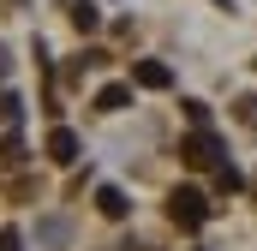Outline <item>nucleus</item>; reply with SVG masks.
<instances>
[{
    "mask_svg": "<svg viewBox=\"0 0 257 251\" xmlns=\"http://www.w3.org/2000/svg\"><path fill=\"white\" fill-rule=\"evenodd\" d=\"M18 114H24V102H18L12 90H0V120H18Z\"/></svg>",
    "mask_w": 257,
    "mask_h": 251,
    "instance_id": "nucleus-9",
    "label": "nucleus"
},
{
    "mask_svg": "<svg viewBox=\"0 0 257 251\" xmlns=\"http://www.w3.org/2000/svg\"><path fill=\"white\" fill-rule=\"evenodd\" d=\"M126 102H132V84H102V90H96V108H102V114H120Z\"/></svg>",
    "mask_w": 257,
    "mask_h": 251,
    "instance_id": "nucleus-5",
    "label": "nucleus"
},
{
    "mask_svg": "<svg viewBox=\"0 0 257 251\" xmlns=\"http://www.w3.org/2000/svg\"><path fill=\"white\" fill-rule=\"evenodd\" d=\"M180 108H186V120H192V132H197L203 120H209V108H203V102H180Z\"/></svg>",
    "mask_w": 257,
    "mask_h": 251,
    "instance_id": "nucleus-10",
    "label": "nucleus"
},
{
    "mask_svg": "<svg viewBox=\"0 0 257 251\" xmlns=\"http://www.w3.org/2000/svg\"><path fill=\"white\" fill-rule=\"evenodd\" d=\"M132 84H138V90H168V84H174V66L168 60H138L132 66Z\"/></svg>",
    "mask_w": 257,
    "mask_h": 251,
    "instance_id": "nucleus-3",
    "label": "nucleus"
},
{
    "mask_svg": "<svg viewBox=\"0 0 257 251\" xmlns=\"http://www.w3.org/2000/svg\"><path fill=\"white\" fill-rule=\"evenodd\" d=\"M209 209H215V203H209L197 186H180L174 197H168V221H174L180 233H197V227L209 221Z\"/></svg>",
    "mask_w": 257,
    "mask_h": 251,
    "instance_id": "nucleus-1",
    "label": "nucleus"
},
{
    "mask_svg": "<svg viewBox=\"0 0 257 251\" xmlns=\"http://www.w3.org/2000/svg\"><path fill=\"white\" fill-rule=\"evenodd\" d=\"M96 209H102L108 221H120V215L132 209V203H126V191H120V186H102V191H96Z\"/></svg>",
    "mask_w": 257,
    "mask_h": 251,
    "instance_id": "nucleus-6",
    "label": "nucleus"
},
{
    "mask_svg": "<svg viewBox=\"0 0 257 251\" xmlns=\"http://www.w3.org/2000/svg\"><path fill=\"white\" fill-rule=\"evenodd\" d=\"M48 156H54L60 168H72V162H78V138H72L66 126H54V132H48Z\"/></svg>",
    "mask_w": 257,
    "mask_h": 251,
    "instance_id": "nucleus-4",
    "label": "nucleus"
},
{
    "mask_svg": "<svg viewBox=\"0 0 257 251\" xmlns=\"http://www.w3.org/2000/svg\"><path fill=\"white\" fill-rule=\"evenodd\" d=\"M180 156H186L192 168H221V162H227V150H221V138H215L209 126H197V132L180 138Z\"/></svg>",
    "mask_w": 257,
    "mask_h": 251,
    "instance_id": "nucleus-2",
    "label": "nucleus"
},
{
    "mask_svg": "<svg viewBox=\"0 0 257 251\" xmlns=\"http://www.w3.org/2000/svg\"><path fill=\"white\" fill-rule=\"evenodd\" d=\"M239 186H245V174H239L233 162H221V168H215V191H239Z\"/></svg>",
    "mask_w": 257,
    "mask_h": 251,
    "instance_id": "nucleus-8",
    "label": "nucleus"
},
{
    "mask_svg": "<svg viewBox=\"0 0 257 251\" xmlns=\"http://www.w3.org/2000/svg\"><path fill=\"white\" fill-rule=\"evenodd\" d=\"M72 24H78V36H90V30L102 24V12H96L90 0H72Z\"/></svg>",
    "mask_w": 257,
    "mask_h": 251,
    "instance_id": "nucleus-7",
    "label": "nucleus"
},
{
    "mask_svg": "<svg viewBox=\"0 0 257 251\" xmlns=\"http://www.w3.org/2000/svg\"><path fill=\"white\" fill-rule=\"evenodd\" d=\"M239 126H257V96H239Z\"/></svg>",
    "mask_w": 257,
    "mask_h": 251,
    "instance_id": "nucleus-11",
    "label": "nucleus"
},
{
    "mask_svg": "<svg viewBox=\"0 0 257 251\" xmlns=\"http://www.w3.org/2000/svg\"><path fill=\"white\" fill-rule=\"evenodd\" d=\"M0 78H6V48H0Z\"/></svg>",
    "mask_w": 257,
    "mask_h": 251,
    "instance_id": "nucleus-13",
    "label": "nucleus"
},
{
    "mask_svg": "<svg viewBox=\"0 0 257 251\" xmlns=\"http://www.w3.org/2000/svg\"><path fill=\"white\" fill-rule=\"evenodd\" d=\"M0 251H24V239H18V227H0Z\"/></svg>",
    "mask_w": 257,
    "mask_h": 251,
    "instance_id": "nucleus-12",
    "label": "nucleus"
}]
</instances>
